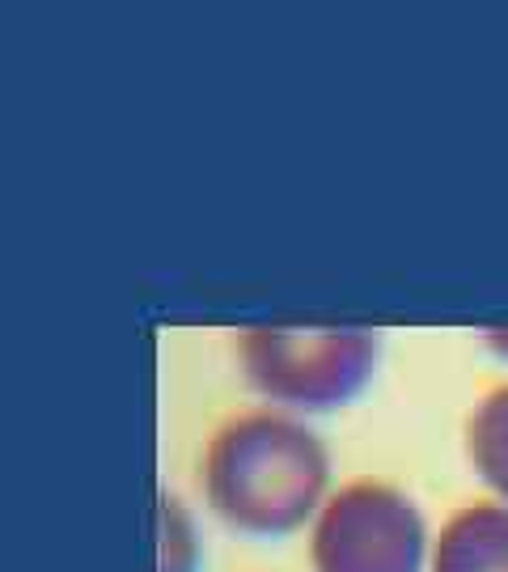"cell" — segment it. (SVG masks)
<instances>
[{"label":"cell","instance_id":"obj_1","mask_svg":"<svg viewBox=\"0 0 508 572\" xmlns=\"http://www.w3.org/2000/svg\"><path fill=\"white\" fill-rule=\"evenodd\" d=\"M322 441L305 424L276 411H246L212 437L204 488L229 526L250 534L297 530L326 492Z\"/></svg>","mask_w":508,"mask_h":572},{"label":"cell","instance_id":"obj_2","mask_svg":"<svg viewBox=\"0 0 508 572\" xmlns=\"http://www.w3.org/2000/svg\"><path fill=\"white\" fill-rule=\"evenodd\" d=\"M242 365L263 395L326 411L373 378L377 335L365 327H259L242 335Z\"/></svg>","mask_w":508,"mask_h":572},{"label":"cell","instance_id":"obj_3","mask_svg":"<svg viewBox=\"0 0 508 572\" xmlns=\"http://www.w3.org/2000/svg\"><path fill=\"white\" fill-rule=\"evenodd\" d=\"M424 564V517L411 500L360 479L348 484L314 526L318 572H420Z\"/></svg>","mask_w":508,"mask_h":572},{"label":"cell","instance_id":"obj_4","mask_svg":"<svg viewBox=\"0 0 508 572\" xmlns=\"http://www.w3.org/2000/svg\"><path fill=\"white\" fill-rule=\"evenodd\" d=\"M432 572H508V509L470 505L441 530Z\"/></svg>","mask_w":508,"mask_h":572},{"label":"cell","instance_id":"obj_5","mask_svg":"<svg viewBox=\"0 0 508 572\" xmlns=\"http://www.w3.org/2000/svg\"><path fill=\"white\" fill-rule=\"evenodd\" d=\"M466 450L475 471L508 500V386L492 390L466 424Z\"/></svg>","mask_w":508,"mask_h":572},{"label":"cell","instance_id":"obj_6","mask_svg":"<svg viewBox=\"0 0 508 572\" xmlns=\"http://www.w3.org/2000/svg\"><path fill=\"white\" fill-rule=\"evenodd\" d=\"M161 572H195V534L174 496H161Z\"/></svg>","mask_w":508,"mask_h":572},{"label":"cell","instance_id":"obj_7","mask_svg":"<svg viewBox=\"0 0 508 572\" xmlns=\"http://www.w3.org/2000/svg\"><path fill=\"white\" fill-rule=\"evenodd\" d=\"M487 344H492L500 356H508V327H496V331H487Z\"/></svg>","mask_w":508,"mask_h":572}]
</instances>
